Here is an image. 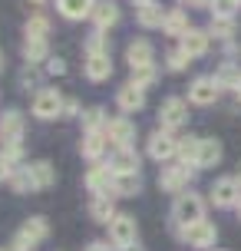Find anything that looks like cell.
Wrapping results in <instances>:
<instances>
[{"mask_svg": "<svg viewBox=\"0 0 241 251\" xmlns=\"http://www.w3.org/2000/svg\"><path fill=\"white\" fill-rule=\"evenodd\" d=\"M136 7H145V3H155V0H132Z\"/></svg>", "mask_w": 241, "mask_h": 251, "instance_id": "cell-45", "label": "cell"}, {"mask_svg": "<svg viewBox=\"0 0 241 251\" xmlns=\"http://www.w3.org/2000/svg\"><path fill=\"white\" fill-rule=\"evenodd\" d=\"M47 73H53V76H63V73H66V63L60 60V56H50V60H47Z\"/></svg>", "mask_w": 241, "mask_h": 251, "instance_id": "cell-42", "label": "cell"}, {"mask_svg": "<svg viewBox=\"0 0 241 251\" xmlns=\"http://www.w3.org/2000/svg\"><path fill=\"white\" fill-rule=\"evenodd\" d=\"M0 251H10V248H0Z\"/></svg>", "mask_w": 241, "mask_h": 251, "instance_id": "cell-51", "label": "cell"}, {"mask_svg": "<svg viewBox=\"0 0 241 251\" xmlns=\"http://www.w3.org/2000/svg\"><path fill=\"white\" fill-rule=\"evenodd\" d=\"M116 102H119V109H122V113H139L142 106H145V89L136 86V83L129 79L126 86L116 93Z\"/></svg>", "mask_w": 241, "mask_h": 251, "instance_id": "cell-14", "label": "cell"}, {"mask_svg": "<svg viewBox=\"0 0 241 251\" xmlns=\"http://www.w3.org/2000/svg\"><path fill=\"white\" fill-rule=\"evenodd\" d=\"M155 79H159V70H155V66H142V70H132V83H136V86H142V89L155 86Z\"/></svg>", "mask_w": 241, "mask_h": 251, "instance_id": "cell-36", "label": "cell"}, {"mask_svg": "<svg viewBox=\"0 0 241 251\" xmlns=\"http://www.w3.org/2000/svg\"><path fill=\"white\" fill-rule=\"evenodd\" d=\"M198 146H202V139L182 136L178 139V159H182L185 165H198Z\"/></svg>", "mask_w": 241, "mask_h": 251, "instance_id": "cell-29", "label": "cell"}, {"mask_svg": "<svg viewBox=\"0 0 241 251\" xmlns=\"http://www.w3.org/2000/svg\"><path fill=\"white\" fill-rule=\"evenodd\" d=\"M63 96H60V89H37V96H33V116L37 119H56V116H63Z\"/></svg>", "mask_w": 241, "mask_h": 251, "instance_id": "cell-6", "label": "cell"}, {"mask_svg": "<svg viewBox=\"0 0 241 251\" xmlns=\"http://www.w3.org/2000/svg\"><path fill=\"white\" fill-rule=\"evenodd\" d=\"M24 33H26V40H47L50 37V20H47L43 13H33V17L26 20Z\"/></svg>", "mask_w": 241, "mask_h": 251, "instance_id": "cell-30", "label": "cell"}, {"mask_svg": "<svg viewBox=\"0 0 241 251\" xmlns=\"http://www.w3.org/2000/svg\"><path fill=\"white\" fill-rule=\"evenodd\" d=\"M13 172H17V165H13L10 159H7V155L0 152V182H10V176H13Z\"/></svg>", "mask_w": 241, "mask_h": 251, "instance_id": "cell-40", "label": "cell"}, {"mask_svg": "<svg viewBox=\"0 0 241 251\" xmlns=\"http://www.w3.org/2000/svg\"><path fill=\"white\" fill-rule=\"evenodd\" d=\"M235 182H238V188H241V165H238V176H235Z\"/></svg>", "mask_w": 241, "mask_h": 251, "instance_id": "cell-47", "label": "cell"}, {"mask_svg": "<svg viewBox=\"0 0 241 251\" xmlns=\"http://www.w3.org/2000/svg\"><path fill=\"white\" fill-rule=\"evenodd\" d=\"M172 222H175V225H195V222H205V199L195 195V192H182V195H175Z\"/></svg>", "mask_w": 241, "mask_h": 251, "instance_id": "cell-1", "label": "cell"}, {"mask_svg": "<svg viewBox=\"0 0 241 251\" xmlns=\"http://www.w3.org/2000/svg\"><path fill=\"white\" fill-rule=\"evenodd\" d=\"M218 96H221V86L215 83V76H198V79H192L189 102H195V106H212V102H218Z\"/></svg>", "mask_w": 241, "mask_h": 251, "instance_id": "cell-10", "label": "cell"}, {"mask_svg": "<svg viewBox=\"0 0 241 251\" xmlns=\"http://www.w3.org/2000/svg\"><path fill=\"white\" fill-rule=\"evenodd\" d=\"M126 63L132 70H142V66H155V50L149 40H132L126 47Z\"/></svg>", "mask_w": 241, "mask_h": 251, "instance_id": "cell-13", "label": "cell"}, {"mask_svg": "<svg viewBox=\"0 0 241 251\" xmlns=\"http://www.w3.org/2000/svg\"><path fill=\"white\" fill-rule=\"evenodd\" d=\"M96 53H109V43L102 37V30H96V33L86 40V56H96Z\"/></svg>", "mask_w": 241, "mask_h": 251, "instance_id": "cell-38", "label": "cell"}, {"mask_svg": "<svg viewBox=\"0 0 241 251\" xmlns=\"http://www.w3.org/2000/svg\"><path fill=\"white\" fill-rule=\"evenodd\" d=\"M63 116H66V119L79 116V102H76V100H66V102H63Z\"/></svg>", "mask_w": 241, "mask_h": 251, "instance_id": "cell-43", "label": "cell"}, {"mask_svg": "<svg viewBox=\"0 0 241 251\" xmlns=\"http://www.w3.org/2000/svg\"><path fill=\"white\" fill-rule=\"evenodd\" d=\"M89 215H93V222H99V225H109V222L116 218L113 195H96V199L89 201Z\"/></svg>", "mask_w": 241, "mask_h": 251, "instance_id": "cell-23", "label": "cell"}, {"mask_svg": "<svg viewBox=\"0 0 241 251\" xmlns=\"http://www.w3.org/2000/svg\"><path fill=\"white\" fill-rule=\"evenodd\" d=\"M238 79H241V70H238V66H235L231 60L218 66V73H215V83H218L221 89H235V86H238Z\"/></svg>", "mask_w": 241, "mask_h": 251, "instance_id": "cell-31", "label": "cell"}, {"mask_svg": "<svg viewBox=\"0 0 241 251\" xmlns=\"http://www.w3.org/2000/svg\"><path fill=\"white\" fill-rule=\"evenodd\" d=\"M165 13L159 3H145V7H139L136 10V20H139V26H145V30H155V26H162L165 24Z\"/></svg>", "mask_w": 241, "mask_h": 251, "instance_id": "cell-26", "label": "cell"}, {"mask_svg": "<svg viewBox=\"0 0 241 251\" xmlns=\"http://www.w3.org/2000/svg\"><path fill=\"white\" fill-rule=\"evenodd\" d=\"M10 188L17 192V195H30V192H37V188H33V178H30L26 169H17V172L10 176Z\"/></svg>", "mask_w": 241, "mask_h": 251, "instance_id": "cell-35", "label": "cell"}, {"mask_svg": "<svg viewBox=\"0 0 241 251\" xmlns=\"http://www.w3.org/2000/svg\"><path fill=\"white\" fill-rule=\"evenodd\" d=\"M83 70H86V79L102 83V79H109V76H113V60H109V53H96V56H86Z\"/></svg>", "mask_w": 241, "mask_h": 251, "instance_id": "cell-17", "label": "cell"}, {"mask_svg": "<svg viewBox=\"0 0 241 251\" xmlns=\"http://www.w3.org/2000/svg\"><path fill=\"white\" fill-rule=\"evenodd\" d=\"M241 10L238 0H212V17H235Z\"/></svg>", "mask_w": 241, "mask_h": 251, "instance_id": "cell-37", "label": "cell"}, {"mask_svg": "<svg viewBox=\"0 0 241 251\" xmlns=\"http://www.w3.org/2000/svg\"><path fill=\"white\" fill-rule=\"evenodd\" d=\"M113 185H116V172L109 169V165H93V169L86 172V188L93 192V195H113Z\"/></svg>", "mask_w": 241, "mask_h": 251, "instance_id": "cell-11", "label": "cell"}, {"mask_svg": "<svg viewBox=\"0 0 241 251\" xmlns=\"http://www.w3.org/2000/svg\"><path fill=\"white\" fill-rule=\"evenodd\" d=\"M106 146H109L106 132H86V136H83V142H79V152H83V159L96 162L102 152H106Z\"/></svg>", "mask_w": 241, "mask_h": 251, "instance_id": "cell-21", "label": "cell"}, {"mask_svg": "<svg viewBox=\"0 0 241 251\" xmlns=\"http://www.w3.org/2000/svg\"><path fill=\"white\" fill-rule=\"evenodd\" d=\"M162 30L169 33V37H178V40H182L192 30V26H189V13H185V10H169V13H165Z\"/></svg>", "mask_w": 241, "mask_h": 251, "instance_id": "cell-25", "label": "cell"}, {"mask_svg": "<svg viewBox=\"0 0 241 251\" xmlns=\"http://www.w3.org/2000/svg\"><path fill=\"white\" fill-rule=\"evenodd\" d=\"M24 60H26V66H37V63L50 60L47 40H26V43H24Z\"/></svg>", "mask_w": 241, "mask_h": 251, "instance_id": "cell-28", "label": "cell"}, {"mask_svg": "<svg viewBox=\"0 0 241 251\" xmlns=\"http://www.w3.org/2000/svg\"><path fill=\"white\" fill-rule=\"evenodd\" d=\"M83 251H116V248H109V241H93V245L83 248Z\"/></svg>", "mask_w": 241, "mask_h": 251, "instance_id": "cell-44", "label": "cell"}, {"mask_svg": "<svg viewBox=\"0 0 241 251\" xmlns=\"http://www.w3.org/2000/svg\"><path fill=\"white\" fill-rule=\"evenodd\" d=\"M145 149H149V155L155 162H169L172 155H178V139L172 132H165V129H155L149 136V142H145Z\"/></svg>", "mask_w": 241, "mask_h": 251, "instance_id": "cell-8", "label": "cell"}, {"mask_svg": "<svg viewBox=\"0 0 241 251\" xmlns=\"http://www.w3.org/2000/svg\"><path fill=\"white\" fill-rule=\"evenodd\" d=\"M106 139L113 142L116 149H129L132 142H136V123L126 119V116H116L106 123Z\"/></svg>", "mask_w": 241, "mask_h": 251, "instance_id": "cell-9", "label": "cell"}, {"mask_svg": "<svg viewBox=\"0 0 241 251\" xmlns=\"http://www.w3.org/2000/svg\"><path fill=\"white\" fill-rule=\"evenodd\" d=\"M238 222H241V201H238Z\"/></svg>", "mask_w": 241, "mask_h": 251, "instance_id": "cell-48", "label": "cell"}, {"mask_svg": "<svg viewBox=\"0 0 241 251\" xmlns=\"http://www.w3.org/2000/svg\"><path fill=\"white\" fill-rule=\"evenodd\" d=\"M106 123L109 119H106V113H102L99 106H89L86 113H83V129L86 132H106Z\"/></svg>", "mask_w": 241, "mask_h": 251, "instance_id": "cell-33", "label": "cell"}, {"mask_svg": "<svg viewBox=\"0 0 241 251\" xmlns=\"http://www.w3.org/2000/svg\"><path fill=\"white\" fill-rule=\"evenodd\" d=\"M139 238V228H136V218L132 215H116L109 222V245L119 251H129Z\"/></svg>", "mask_w": 241, "mask_h": 251, "instance_id": "cell-5", "label": "cell"}, {"mask_svg": "<svg viewBox=\"0 0 241 251\" xmlns=\"http://www.w3.org/2000/svg\"><path fill=\"white\" fill-rule=\"evenodd\" d=\"M50 235V225H47V218L43 215H33V218H26L24 228L13 235L10 241V251H33L40 245V241Z\"/></svg>", "mask_w": 241, "mask_h": 251, "instance_id": "cell-2", "label": "cell"}, {"mask_svg": "<svg viewBox=\"0 0 241 251\" xmlns=\"http://www.w3.org/2000/svg\"><path fill=\"white\" fill-rule=\"evenodd\" d=\"M195 172H198V165H165L162 176H159V188H165V192H172V195H182V192H189V182L195 178Z\"/></svg>", "mask_w": 241, "mask_h": 251, "instance_id": "cell-3", "label": "cell"}, {"mask_svg": "<svg viewBox=\"0 0 241 251\" xmlns=\"http://www.w3.org/2000/svg\"><path fill=\"white\" fill-rule=\"evenodd\" d=\"M56 10L63 13L66 20H83V17H93L96 0H56Z\"/></svg>", "mask_w": 241, "mask_h": 251, "instance_id": "cell-20", "label": "cell"}, {"mask_svg": "<svg viewBox=\"0 0 241 251\" xmlns=\"http://www.w3.org/2000/svg\"><path fill=\"white\" fill-rule=\"evenodd\" d=\"M208 195H212V201H215L218 208H238L241 188H238V182H235V178H218Z\"/></svg>", "mask_w": 241, "mask_h": 251, "instance_id": "cell-12", "label": "cell"}, {"mask_svg": "<svg viewBox=\"0 0 241 251\" xmlns=\"http://www.w3.org/2000/svg\"><path fill=\"white\" fill-rule=\"evenodd\" d=\"M221 162V142L218 139H202L198 146V169H215Z\"/></svg>", "mask_w": 241, "mask_h": 251, "instance_id": "cell-24", "label": "cell"}, {"mask_svg": "<svg viewBox=\"0 0 241 251\" xmlns=\"http://www.w3.org/2000/svg\"><path fill=\"white\" fill-rule=\"evenodd\" d=\"M89 20H93V26H96V30H102V33H106L109 26H116V24H119V7H116L113 0H99Z\"/></svg>", "mask_w": 241, "mask_h": 251, "instance_id": "cell-18", "label": "cell"}, {"mask_svg": "<svg viewBox=\"0 0 241 251\" xmlns=\"http://www.w3.org/2000/svg\"><path fill=\"white\" fill-rule=\"evenodd\" d=\"M189 63H192V56L182 50V47H172V50L165 53V66H169L172 73H182V70H185Z\"/></svg>", "mask_w": 241, "mask_h": 251, "instance_id": "cell-34", "label": "cell"}, {"mask_svg": "<svg viewBox=\"0 0 241 251\" xmlns=\"http://www.w3.org/2000/svg\"><path fill=\"white\" fill-rule=\"evenodd\" d=\"M238 3H241V0H238Z\"/></svg>", "mask_w": 241, "mask_h": 251, "instance_id": "cell-52", "label": "cell"}, {"mask_svg": "<svg viewBox=\"0 0 241 251\" xmlns=\"http://www.w3.org/2000/svg\"><path fill=\"white\" fill-rule=\"evenodd\" d=\"M139 188H142L139 172H129V176H116L113 195H116V199H132V195H139Z\"/></svg>", "mask_w": 241, "mask_h": 251, "instance_id": "cell-27", "label": "cell"}, {"mask_svg": "<svg viewBox=\"0 0 241 251\" xmlns=\"http://www.w3.org/2000/svg\"><path fill=\"white\" fill-rule=\"evenodd\" d=\"M20 139H24V116L17 109H7L0 116V142L7 146V142H20Z\"/></svg>", "mask_w": 241, "mask_h": 251, "instance_id": "cell-16", "label": "cell"}, {"mask_svg": "<svg viewBox=\"0 0 241 251\" xmlns=\"http://www.w3.org/2000/svg\"><path fill=\"white\" fill-rule=\"evenodd\" d=\"M185 119H189V106H185V100L169 96V100L159 106V126H162L165 132H172V129H178V126H185Z\"/></svg>", "mask_w": 241, "mask_h": 251, "instance_id": "cell-7", "label": "cell"}, {"mask_svg": "<svg viewBox=\"0 0 241 251\" xmlns=\"http://www.w3.org/2000/svg\"><path fill=\"white\" fill-rule=\"evenodd\" d=\"M0 152H3V155H7V159H10L13 165H17L20 159H24V146H20V142H7V146H3Z\"/></svg>", "mask_w": 241, "mask_h": 251, "instance_id": "cell-39", "label": "cell"}, {"mask_svg": "<svg viewBox=\"0 0 241 251\" xmlns=\"http://www.w3.org/2000/svg\"><path fill=\"white\" fill-rule=\"evenodd\" d=\"M178 47L189 53L192 60H195V56H205V53H208V47H212V33H208V30H195V26H192L189 33L178 40Z\"/></svg>", "mask_w": 241, "mask_h": 251, "instance_id": "cell-15", "label": "cell"}, {"mask_svg": "<svg viewBox=\"0 0 241 251\" xmlns=\"http://www.w3.org/2000/svg\"><path fill=\"white\" fill-rule=\"evenodd\" d=\"M37 79H40V76H37V66H26V70H24V73H20V86H37Z\"/></svg>", "mask_w": 241, "mask_h": 251, "instance_id": "cell-41", "label": "cell"}, {"mask_svg": "<svg viewBox=\"0 0 241 251\" xmlns=\"http://www.w3.org/2000/svg\"><path fill=\"white\" fill-rule=\"evenodd\" d=\"M175 235L192 248H212L218 241L215 222H195V225H175Z\"/></svg>", "mask_w": 241, "mask_h": 251, "instance_id": "cell-4", "label": "cell"}, {"mask_svg": "<svg viewBox=\"0 0 241 251\" xmlns=\"http://www.w3.org/2000/svg\"><path fill=\"white\" fill-rule=\"evenodd\" d=\"M0 70H3V53H0Z\"/></svg>", "mask_w": 241, "mask_h": 251, "instance_id": "cell-49", "label": "cell"}, {"mask_svg": "<svg viewBox=\"0 0 241 251\" xmlns=\"http://www.w3.org/2000/svg\"><path fill=\"white\" fill-rule=\"evenodd\" d=\"M208 33L228 43V40L235 37V17H212V24H208Z\"/></svg>", "mask_w": 241, "mask_h": 251, "instance_id": "cell-32", "label": "cell"}, {"mask_svg": "<svg viewBox=\"0 0 241 251\" xmlns=\"http://www.w3.org/2000/svg\"><path fill=\"white\" fill-rule=\"evenodd\" d=\"M33 3H37V7H40V3H43V0H33Z\"/></svg>", "mask_w": 241, "mask_h": 251, "instance_id": "cell-50", "label": "cell"}, {"mask_svg": "<svg viewBox=\"0 0 241 251\" xmlns=\"http://www.w3.org/2000/svg\"><path fill=\"white\" fill-rule=\"evenodd\" d=\"M26 172H30V178H33V188H50L53 182H56V172H53V165L47 162V159H40V162H30L26 165Z\"/></svg>", "mask_w": 241, "mask_h": 251, "instance_id": "cell-22", "label": "cell"}, {"mask_svg": "<svg viewBox=\"0 0 241 251\" xmlns=\"http://www.w3.org/2000/svg\"><path fill=\"white\" fill-rule=\"evenodd\" d=\"M109 169H113L116 176H129V172H139V155L136 149L129 146V149H116L113 159H109Z\"/></svg>", "mask_w": 241, "mask_h": 251, "instance_id": "cell-19", "label": "cell"}, {"mask_svg": "<svg viewBox=\"0 0 241 251\" xmlns=\"http://www.w3.org/2000/svg\"><path fill=\"white\" fill-rule=\"evenodd\" d=\"M235 96H238V102H241V79H238V86H235Z\"/></svg>", "mask_w": 241, "mask_h": 251, "instance_id": "cell-46", "label": "cell"}]
</instances>
